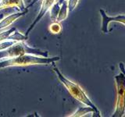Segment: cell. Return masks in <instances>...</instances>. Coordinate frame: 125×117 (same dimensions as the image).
I'll return each mask as SVG.
<instances>
[{"mask_svg":"<svg viewBox=\"0 0 125 117\" xmlns=\"http://www.w3.org/2000/svg\"><path fill=\"white\" fill-rule=\"evenodd\" d=\"M52 66H53V69H54L55 73H56L58 79L60 80L61 83L65 86L66 88L67 89V91H69L70 95H71L76 100L80 101L81 103L85 105L86 106H89V107L93 108L96 112L97 116H101L100 112L99 111V109H98V108L92 103V101L88 97V95H86L85 92L83 91V89H82L77 84L68 80L67 78H66L63 75H62L60 70H59V69L56 67V66L55 65V62H52Z\"/></svg>","mask_w":125,"mask_h":117,"instance_id":"cell-1","label":"cell"},{"mask_svg":"<svg viewBox=\"0 0 125 117\" xmlns=\"http://www.w3.org/2000/svg\"><path fill=\"white\" fill-rule=\"evenodd\" d=\"M60 60V57H42L34 55L25 54L22 56L0 60V69L10 67V66H27L31 65L49 64L52 62Z\"/></svg>","mask_w":125,"mask_h":117,"instance_id":"cell-2","label":"cell"},{"mask_svg":"<svg viewBox=\"0 0 125 117\" xmlns=\"http://www.w3.org/2000/svg\"><path fill=\"white\" fill-rule=\"evenodd\" d=\"M25 54L34 55L37 56L42 57H48L49 52L47 51H42L40 49H34L29 47L23 41H17L7 49L0 51V60L4 58H10L22 56Z\"/></svg>","mask_w":125,"mask_h":117,"instance_id":"cell-3","label":"cell"},{"mask_svg":"<svg viewBox=\"0 0 125 117\" xmlns=\"http://www.w3.org/2000/svg\"><path fill=\"white\" fill-rule=\"evenodd\" d=\"M116 86V103L115 111L112 117H122L124 115V90L125 77L121 72L115 77Z\"/></svg>","mask_w":125,"mask_h":117,"instance_id":"cell-4","label":"cell"},{"mask_svg":"<svg viewBox=\"0 0 125 117\" xmlns=\"http://www.w3.org/2000/svg\"><path fill=\"white\" fill-rule=\"evenodd\" d=\"M56 1V0H42V6H41L40 11H39V13L38 14V17H36V19L34 20V21L31 23V25L29 27V28L27 29V30L26 31V34H25L26 36H27L31 31L34 29V27L35 25L37 24V23H38L39 21H40V20L43 17V16H44L47 12L50 10L51 6L53 5V3Z\"/></svg>","mask_w":125,"mask_h":117,"instance_id":"cell-5","label":"cell"},{"mask_svg":"<svg viewBox=\"0 0 125 117\" xmlns=\"http://www.w3.org/2000/svg\"><path fill=\"white\" fill-rule=\"evenodd\" d=\"M27 12H28V9H26L23 11H19V12H17V13H12L8 16H6V17H3L1 20H0V32L3 31L6 28H7V27H9L12 23L15 20H17L18 18L27 14Z\"/></svg>","mask_w":125,"mask_h":117,"instance_id":"cell-6","label":"cell"},{"mask_svg":"<svg viewBox=\"0 0 125 117\" xmlns=\"http://www.w3.org/2000/svg\"><path fill=\"white\" fill-rule=\"evenodd\" d=\"M99 13H101L102 17H103V25H102V30L104 33H108V26L109 24V23L111 22H119L121 23L123 25H124L125 23V17L124 15L121 16H117V17H109L106 15V13H105V11L103 10H100Z\"/></svg>","mask_w":125,"mask_h":117,"instance_id":"cell-7","label":"cell"},{"mask_svg":"<svg viewBox=\"0 0 125 117\" xmlns=\"http://www.w3.org/2000/svg\"><path fill=\"white\" fill-rule=\"evenodd\" d=\"M17 7L20 11L25 10V4L23 0H1L0 1V10H6L8 8Z\"/></svg>","mask_w":125,"mask_h":117,"instance_id":"cell-8","label":"cell"},{"mask_svg":"<svg viewBox=\"0 0 125 117\" xmlns=\"http://www.w3.org/2000/svg\"><path fill=\"white\" fill-rule=\"evenodd\" d=\"M60 6H61L60 9L56 17L57 22H61L62 20H64L65 19L67 18V16H68L69 11H68V7H67V0L62 2Z\"/></svg>","mask_w":125,"mask_h":117,"instance_id":"cell-9","label":"cell"},{"mask_svg":"<svg viewBox=\"0 0 125 117\" xmlns=\"http://www.w3.org/2000/svg\"><path fill=\"white\" fill-rule=\"evenodd\" d=\"M88 113H94V114H96L95 110L92 107H79L77 108V110L73 113V114L69 116L70 117H81L84 116L86 114H88ZM97 116V115H96Z\"/></svg>","mask_w":125,"mask_h":117,"instance_id":"cell-10","label":"cell"},{"mask_svg":"<svg viewBox=\"0 0 125 117\" xmlns=\"http://www.w3.org/2000/svg\"><path fill=\"white\" fill-rule=\"evenodd\" d=\"M28 39V37L26 35L22 34L21 32L16 29L13 33H12L9 37H8L7 40H11V41H24Z\"/></svg>","mask_w":125,"mask_h":117,"instance_id":"cell-11","label":"cell"},{"mask_svg":"<svg viewBox=\"0 0 125 117\" xmlns=\"http://www.w3.org/2000/svg\"><path fill=\"white\" fill-rule=\"evenodd\" d=\"M60 9V4L56 1L50 8V18L52 21H56V17Z\"/></svg>","mask_w":125,"mask_h":117,"instance_id":"cell-12","label":"cell"},{"mask_svg":"<svg viewBox=\"0 0 125 117\" xmlns=\"http://www.w3.org/2000/svg\"><path fill=\"white\" fill-rule=\"evenodd\" d=\"M49 30L52 34H60L62 30V26L60 24V22L52 21V23L49 25Z\"/></svg>","mask_w":125,"mask_h":117,"instance_id":"cell-13","label":"cell"},{"mask_svg":"<svg viewBox=\"0 0 125 117\" xmlns=\"http://www.w3.org/2000/svg\"><path fill=\"white\" fill-rule=\"evenodd\" d=\"M15 30H16L15 27H12V28L7 30H4V31H2V32H0V42L7 40L8 37H9Z\"/></svg>","mask_w":125,"mask_h":117,"instance_id":"cell-14","label":"cell"},{"mask_svg":"<svg viewBox=\"0 0 125 117\" xmlns=\"http://www.w3.org/2000/svg\"><path fill=\"white\" fill-rule=\"evenodd\" d=\"M16 42L17 41H11V40H6V41H3L2 42H0V51L7 49L8 47L13 45V44H15Z\"/></svg>","mask_w":125,"mask_h":117,"instance_id":"cell-15","label":"cell"},{"mask_svg":"<svg viewBox=\"0 0 125 117\" xmlns=\"http://www.w3.org/2000/svg\"><path fill=\"white\" fill-rule=\"evenodd\" d=\"M79 2V0H67V7L68 11L72 12L77 6V3Z\"/></svg>","mask_w":125,"mask_h":117,"instance_id":"cell-16","label":"cell"},{"mask_svg":"<svg viewBox=\"0 0 125 117\" xmlns=\"http://www.w3.org/2000/svg\"><path fill=\"white\" fill-rule=\"evenodd\" d=\"M38 1H39V0H33V1H32V2H31V3L30 4V5L28 6V7H27V9H28V8H30L31 6H32L34 5V4L35 2H37Z\"/></svg>","mask_w":125,"mask_h":117,"instance_id":"cell-17","label":"cell"},{"mask_svg":"<svg viewBox=\"0 0 125 117\" xmlns=\"http://www.w3.org/2000/svg\"><path fill=\"white\" fill-rule=\"evenodd\" d=\"M56 1L59 2V3H60V5H61V3L62 2H63V1H66V0H56Z\"/></svg>","mask_w":125,"mask_h":117,"instance_id":"cell-18","label":"cell"},{"mask_svg":"<svg viewBox=\"0 0 125 117\" xmlns=\"http://www.w3.org/2000/svg\"><path fill=\"white\" fill-rule=\"evenodd\" d=\"M3 17H4V13H1V14H0V20H2Z\"/></svg>","mask_w":125,"mask_h":117,"instance_id":"cell-19","label":"cell"},{"mask_svg":"<svg viewBox=\"0 0 125 117\" xmlns=\"http://www.w3.org/2000/svg\"><path fill=\"white\" fill-rule=\"evenodd\" d=\"M0 1H1V0H0Z\"/></svg>","mask_w":125,"mask_h":117,"instance_id":"cell-20","label":"cell"}]
</instances>
